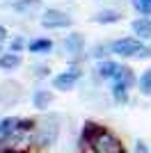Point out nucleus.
Returning <instances> with one entry per match:
<instances>
[{"instance_id":"nucleus-1","label":"nucleus","mask_w":151,"mask_h":153,"mask_svg":"<svg viewBox=\"0 0 151 153\" xmlns=\"http://www.w3.org/2000/svg\"><path fill=\"white\" fill-rule=\"evenodd\" d=\"M80 146L89 149L92 153H126L119 137L94 121H85L80 133Z\"/></svg>"},{"instance_id":"nucleus-6","label":"nucleus","mask_w":151,"mask_h":153,"mask_svg":"<svg viewBox=\"0 0 151 153\" xmlns=\"http://www.w3.org/2000/svg\"><path fill=\"white\" fill-rule=\"evenodd\" d=\"M99 76L101 78H108V80H117L119 78V73L124 71V66H121L119 62H114V59H103V62L99 64Z\"/></svg>"},{"instance_id":"nucleus-19","label":"nucleus","mask_w":151,"mask_h":153,"mask_svg":"<svg viewBox=\"0 0 151 153\" xmlns=\"http://www.w3.org/2000/svg\"><path fill=\"white\" fill-rule=\"evenodd\" d=\"M5 39H7V27H5V25H0V44H2Z\"/></svg>"},{"instance_id":"nucleus-12","label":"nucleus","mask_w":151,"mask_h":153,"mask_svg":"<svg viewBox=\"0 0 151 153\" xmlns=\"http://www.w3.org/2000/svg\"><path fill=\"white\" fill-rule=\"evenodd\" d=\"M28 51L37 53V55H46V53L53 51V41L50 39H32L30 44H28Z\"/></svg>"},{"instance_id":"nucleus-9","label":"nucleus","mask_w":151,"mask_h":153,"mask_svg":"<svg viewBox=\"0 0 151 153\" xmlns=\"http://www.w3.org/2000/svg\"><path fill=\"white\" fill-rule=\"evenodd\" d=\"M131 27H133L135 34H140V39H149L151 37V19L149 16H142V19L133 21Z\"/></svg>"},{"instance_id":"nucleus-7","label":"nucleus","mask_w":151,"mask_h":153,"mask_svg":"<svg viewBox=\"0 0 151 153\" xmlns=\"http://www.w3.org/2000/svg\"><path fill=\"white\" fill-rule=\"evenodd\" d=\"M82 48H85L82 34H78V32L67 34V39H64V51L69 53V55H78V53H82Z\"/></svg>"},{"instance_id":"nucleus-15","label":"nucleus","mask_w":151,"mask_h":153,"mask_svg":"<svg viewBox=\"0 0 151 153\" xmlns=\"http://www.w3.org/2000/svg\"><path fill=\"white\" fill-rule=\"evenodd\" d=\"M133 7L142 16H151V0H133Z\"/></svg>"},{"instance_id":"nucleus-18","label":"nucleus","mask_w":151,"mask_h":153,"mask_svg":"<svg viewBox=\"0 0 151 153\" xmlns=\"http://www.w3.org/2000/svg\"><path fill=\"white\" fill-rule=\"evenodd\" d=\"M135 153H149V149H147L144 142H138V144H135Z\"/></svg>"},{"instance_id":"nucleus-4","label":"nucleus","mask_w":151,"mask_h":153,"mask_svg":"<svg viewBox=\"0 0 151 153\" xmlns=\"http://www.w3.org/2000/svg\"><path fill=\"white\" fill-rule=\"evenodd\" d=\"M80 76H82V71L78 69V66L67 69V71H62L60 76L53 78V87L60 89V91H69V89H73V87H76V82L80 80Z\"/></svg>"},{"instance_id":"nucleus-3","label":"nucleus","mask_w":151,"mask_h":153,"mask_svg":"<svg viewBox=\"0 0 151 153\" xmlns=\"http://www.w3.org/2000/svg\"><path fill=\"white\" fill-rule=\"evenodd\" d=\"M135 82V78H133V71L128 66H124V71L119 73L117 80H112V98L117 103H126L128 101V89H131V85Z\"/></svg>"},{"instance_id":"nucleus-11","label":"nucleus","mask_w":151,"mask_h":153,"mask_svg":"<svg viewBox=\"0 0 151 153\" xmlns=\"http://www.w3.org/2000/svg\"><path fill=\"white\" fill-rule=\"evenodd\" d=\"M32 103H34L37 110H48V105L53 103V94L48 89H37L34 96H32Z\"/></svg>"},{"instance_id":"nucleus-5","label":"nucleus","mask_w":151,"mask_h":153,"mask_svg":"<svg viewBox=\"0 0 151 153\" xmlns=\"http://www.w3.org/2000/svg\"><path fill=\"white\" fill-rule=\"evenodd\" d=\"M41 25L48 27V30H62V27L71 25V19L64 12H60V9H48L41 16Z\"/></svg>"},{"instance_id":"nucleus-10","label":"nucleus","mask_w":151,"mask_h":153,"mask_svg":"<svg viewBox=\"0 0 151 153\" xmlns=\"http://www.w3.org/2000/svg\"><path fill=\"white\" fill-rule=\"evenodd\" d=\"M19 123H21L19 117H7V119H2V121H0V137H9V135L19 133Z\"/></svg>"},{"instance_id":"nucleus-8","label":"nucleus","mask_w":151,"mask_h":153,"mask_svg":"<svg viewBox=\"0 0 151 153\" xmlns=\"http://www.w3.org/2000/svg\"><path fill=\"white\" fill-rule=\"evenodd\" d=\"M21 62H23V57H21V53H2L0 55V69L2 71H14V69H19Z\"/></svg>"},{"instance_id":"nucleus-2","label":"nucleus","mask_w":151,"mask_h":153,"mask_svg":"<svg viewBox=\"0 0 151 153\" xmlns=\"http://www.w3.org/2000/svg\"><path fill=\"white\" fill-rule=\"evenodd\" d=\"M110 53L119 57H151V48L140 37H121L110 44Z\"/></svg>"},{"instance_id":"nucleus-14","label":"nucleus","mask_w":151,"mask_h":153,"mask_svg":"<svg viewBox=\"0 0 151 153\" xmlns=\"http://www.w3.org/2000/svg\"><path fill=\"white\" fill-rule=\"evenodd\" d=\"M138 87H140V91H142L144 96H149V94H151V69H147L144 73L140 76Z\"/></svg>"},{"instance_id":"nucleus-13","label":"nucleus","mask_w":151,"mask_h":153,"mask_svg":"<svg viewBox=\"0 0 151 153\" xmlns=\"http://www.w3.org/2000/svg\"><path fill=\"white\" fill-rule=\"evenodd\" d=\"M121 19L119 12H114V9H105V12H99L94 16V23H101V25H108V23H117Z\"/></svg>"},{"instance_id":"nucleus-17","label":"nucleus","mask_w":151,"mask_h":153,"mask_svg":"<svg viewBox=\"0 0 151 153\" xmlns=\"http://www.w3.org/2000/svg\"><path fill=\"white\" fill-rule=\"evenodd\" d=\"M34 7H39L37 0H25V2H19V5H16V9H34Z\"/></svg>"},{"instance_id":"nucleus-16","label":"nucleus","mask_w":151,"mask_h":153,"mask_svg":"<svg viewBox=\"0 0 151 153\" xmlns=\"http://www.w3.org/2000/svg\"><path fill=\"white\" fill-rule=\"evenodd\" d=\"M23 46H25V44H23V39L16 37L12 44H9V53H21V51H23Z\"/></svg>"}]
</instances>
